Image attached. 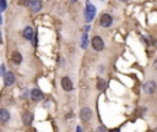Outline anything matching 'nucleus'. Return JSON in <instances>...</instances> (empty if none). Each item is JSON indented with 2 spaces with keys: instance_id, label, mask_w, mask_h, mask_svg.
Listing matches in <instances>:
<instances>
[{
  "instance_id": "obj_12",
  "label": "nucleus",
  "mask_w": 157,
  "mask_h": 132,
  "mask_svg": "<svg viewBox=\"0 0 157 132\" xmlns=\"http://www.w3.org/2000/svg\"><path fill=\"white\" fill-rule=\"evenodd\" d=\"M23 37L27 39V40H31L32 39V37H33V28L32 27H30V26H27L25 29H23Z\"/></svg>"
},
{
  "instance_id": "obj_7",
  "label": "nucleus",
  "mask_w": 157,
  "mask_h": 132,
  "mask_svg": "<svg viewBox=\"0 0 157 132\" xmlns=\"http://www.w3.org/2000/svg\"><path fill=\"white\" fill-rule=\"evenodd\" d=\"M61 87L64 90H66V92H70V90L72 89V82L71 80L69 77H63L61 78Z\"/></svg>"
},
{
  "instance_id": "obj_4",
  "label": "nucleus",
  "mask_w": 157,
  "mask_h": 132,
  "mask_svg": "<svg viewBox=\"0 0 157 132\" xmlns=\"http://www.w3.org/2000/svg\"><path fill=\"white\" fill-rule=\"evenodd\" d=\"M27 5H28V7L32 10L33 12H38L39 10L42 9V3H41V0H28V1H27Z\"/></svg>"
},
{
  "instance_id": "obj_5",
  "label": "nucleus",
  "mask_w": 157,
  "mask_h": 132,
  "mask_svg": "<svg viewBox=\"0 0 157 132\" xmlns=\"http://www.w3.org/2000/svg\"><path fill=\"white\" fill-rule=\"evenodd\" d=\"M92 118V111L90 108H82L80 111V119L82 121H88Z\"/></svg>"
},
{
  "instance_id": "obj_9",
  "label": "nucleus",
  "mask_w": 157,
  "mask_h": 132,
  "mask_svg": "<svg viewBox=\"0 0 157 132\" xmlns=\"http://www.w3.org/2000/svg\"><path fill=\"white\" fill-rule=\"evenodd\" d=\"M22 121H23L25 125L30 126L31 124H32V121H33V115H32V113H30V111H25V113L22 114Z\"/></svg>"
},
{
  "instance_id": "obj_21",
  "label": "nucleus",
  "mask_w": 157,
  "mask_h": 132,
  "mask_svg": "<svg viewBox=\"0 0 157 132\" xmlns=\"http://www.w3.org/2000/svg\"><path fill=\"white\" fill-rule=\"evenodd\" d=\"M154 67H155V69L157 70V59L155 60V63H154Z\"/></svg>"
},
{
  "instance_id": "obj_25",
  "label": "nucleus",
  "mask_w": 157,
  "mask_h": 132,
  "mask_svg": "<svg viewBox=\"0 0 157 132\" xmlns=\"http://www.w3.org/2000/svg\"><path fill=\"white\" fill-rule=\"evenodd\" d=\"M0 42H1V32H0Z\"/></svg>"
},
{
  "instance_id": "obj_8",
  "label": "nucleus",
  "mask_w": 157,
  "mask_h": 132,
  "mask_svg": "<svg viewBox=\"0 0 157 132\" xmlns=\"http://www.w3.org/2000/svg\"><path fill=\"white\" fill-rule=\"evenodd\" d=\"M30 95H31V99H32L33 101H39V100H42V98H43V94H42V92L37 88H33L32 90H31Z\"/></svg>"
},
{
  "instance_id": "obj_20",
  "label": "nucleus",
  "mask_w": 157,
  "mask_h": 132,
  "mask_svg": "<svg viewBox=\"0 0 157 132\" xmlns=\"http://www.w3.org/2000/svg\"><path fill=\"white\" fill-rule=\"evenodd\" d=\"M76 132H82V129H81V126H77V129H76Z\"/></svg>"
},
{
  "instance_id": "obj_2",
  "label": "nucleus",
  "mask_w": 157,
  "mask_h": 132,
  "mask_svg": "<svg viewBox=\"0 0 157 132\" xmlns=\"http://www.w3.org/2000/svg\"><path fill=\"white\" fill-rule=\"evenodd\" d=\"M92 48L97 50V52H101V50H103L104 48V42H103V39L101 37H98V35H96V37H93L92 38Z\"/></svg>"
},
{
  "instance_id": "obj_22",
  "label": "nucleus",
  "mask_w": 157,
  "mask_h": 132,
  "mask_svg": "<svg viewBox=\"0 0 157 132\" xmlns=\"http://www.w3.org/2000/svg\"><path fill=\"white\" fill-rule=\"evenodd\" d=\"M22 97H25V98L27 97V90H26V89H25V92H23V94H22Z\"/></svg>"
},
{
  "instance_id": "obj_6",
  "label": "nucleus",
  "mask_w": 157,
  "mask_h": 132,
  "mask_svg": "<svg viewBox=\"0 0 157 132\" xmlns=\"http://www.w3.org/2000/svg\"><path fill=\"white\" fill-rule=\"evenodd\" d=\"M144 90H145V93H147V94L155 93V90H156V83L154 82V81H147V82L144 84Z\"/></svg>"
},
{
  "instance_id": "obj_27",
  "label": "nucleus",
  "mask_w": 157,
  "mask_h": 132,
  "mask_svg": "<svg viewBox=\"0 0 157 132\" xmlns=\"http://www.w3.org/2000/svg\"><path fill=\"white\" fill-rule=\"evenodd\" d=\"M72 1H76V0H72Z\"/></svg>"
},
{
  "instance_id": "obj_23",
  "label": "nucleus",
  "mask_w": 157,
  "mask_h": 132,
  "mask_svg": "<svg viewBox=\"0 0 157 132\" xmlns=\"http://www.w3.org/2000/svg\"><path fill=\"white\" fill-rule=\"evenodd\" d=\"M0 23H3V18H1V15H0Z\"/></svg>"
},
{
  "instance_id": "obj_26",
  "label": "nucleus",
  "mask_w": 157,
  "mask_h": 132,
  "mask_svg": "<svg viewBox=\"0 0 157 132\" xmlns=\"http://www.w3.org/2000/svg\"><path fill=\"white\" fill-rule=\"evenodd\" d=\"M154 132H157V127H156V129H155V130H154Z\"/></svg>"
},
{
  "instance_id": "obj_3",
  "label": "nucleus",
  "mask_w": 157,
  "mask_h": 132,
  "mask_svg": "<svg viewBox=\"0 0 157 132\" xmlns=\"http://www.w3.org/2000/svg\"><path fill=\"white\" fill-rule=\"evenodd\" d=\"M112 22H113V18H112V16L109 14H103L101 16V18H99V23H101V26L106 27V28L111 26Z\"/></svg>"
},
{
  "instance_id": "obj_10",
  "label": "nucleus",
  "mask_w": 157,
  "mask_h": 132,
  "mask_svg": "<svg viewBox=\"0 0 157 132\" xmlns=\"http://www.w3.org/2000/svg\"><path fill=\"white\" fill-rule=\"evenodd\" d=\"M4 78H5V86H8V87H10V86H12L15 83V76L12 72H8L4 76Z\"/></svg>"
},
{
  "instance_id": "obj_24",
  "label": "nucleus",
  "mask_w": 157,
  "mask_h": 132,
  "mask_svg": "<svg viewBox=\"0 0 157 132\" xmlns=\"http://www.w3.org/2000/svg\"><path fill=\"white\" fill-rule=\"evenodd\" d=\"M120 1H123V3H127V1H128V0H120Z\"/></svg>"
},
{
  "instance_id": "obj_11",
  "label": "nucleus",
  "mask_w": 157,
  "mask_h": 132,
  "mask_svg": "<svg viewBox=\"0 0 157 132\" xmlns=\"http://www.w3.org/2000/svg\"><path fill=\"white\" fill-rule=\"evenodd\" d=\"M10 119V113L6 109H0V122H8Z\"/></svg>"
},
{
  "instance_id": "obj_16",
  "label": "nucleus",
  "mask_w": 157,
  "mask_h": 132,
  "mask_svg": "<svg viewBox=\"0 0 157 132\" xmlns=\"http://www.w3.org/2000/svg\"><path fill=\"white\" fill-rule=\"evenodd\" d=\"M6 9V0H0V12Z\"/></svg>"
},
{
  "instance_id": "obj_13",
  "label": "nucleus",
  "mask_w": 157,
  "mask_h": 132,
  "mask_svg": "<svg viewBox=\"0 0 157 132\" xmlns=\"http://www.w3.org/2000/svg\"><path fill=\"white\" fill-rule=\"evenodd\" d=\"M12 61L15 63V64H21V61H22V55H21L19 52H15V53H12Z\"/></svg>"
},
{
  "instance_id": "obj_1",
  "label": "nucleus",
  "mask_w": 157,
  "mask_h": 132,
  "mask_svg": "<svg viewBox=\"0 0 157 132\" xmlns=\"http://www.w3.org/2000/svg\"><path fill=\"white\" fill-rule=\"evenodd\" d=\"M96 16V6L92 4H87L85 9V20L86 22H91Z\"/></svg>"
},
{
  "instance_id": "obj_14",
  "label": "nucleus",
  "mask_w": 157,
  "mask_h": 132,
  "mask_svg": "<svg viewBox=\"0 0 157 132\" xmlns=\"http://www.w3.org/2000/svg\"><path fill=\"white\" fill-rule=\"evenodd\" d=\"M87 44H88V39H87V34L85 33L82 35V38H81V48L82 49L87 48Z\"/></svg>"
},
{
  "instance_id": "obj_19",
  "label": "nucleus",
  "mask_w": 157,
  "mask_h": 132,
  "mask_svg": "<svg viewBox=\"0 0 157 132\" xmlns=\"http://www.w3.org/2000/svg\"><path fill=\"white\" fill-rule=\"evenodd\" d=\"M108 132H120V130H119V129H113V130L108 131Z\"/></svg>"
},
{
  "instance_id": "obj_18",
  "label": "nucleus",
  "mask_w": 157,
  "mask_h": 132,
  "mask_svg": "<svg viewBox=\"0 0 157 132\" xmlns=\"http://www.w3.org/2000/svg\"><path fill=\"white\" fill-rule=\"evenodd\" d=\"M96 132H108V131H107V127H106V126L101 125V126H99V127L96 130Z\"/></svg>"
},
{
  "instance_id": "obj_15",
  "label": "nucleus",
  "mask_w": 157,
  "mask_h": 132,
  "mask_svg": "<svg viewBox=\"0 0 157 132\" xmlns=\"http://www.w3.org/2000/svg\"><path fill=\"white\" fill-rule=\"evenodd\" d=\"M104 86H106V82L102 80V78H98V82H97V88L99 90H103L104 89Z\"/></svg>"
},
{
  "instance_id": "obj_17",
  "label": "nucleus",
  "mask_w": 157,
  "mask_h": 132,
  "mask_svg": "<svg viewBox=\"0 0 157 132\" xmlns=\"http://www.w3.org/2000/svg\"><path fill=\"white\" fill-rule=\"evenodd\" d=\"M5 73H6V69H5V64H1V66H0V76H1V77H4Z\"/></svg>"
}]
</instances>
